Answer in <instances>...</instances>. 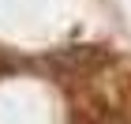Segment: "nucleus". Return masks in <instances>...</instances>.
I'll return each mask as SVG.
<instances>
[{
	"mask_svg": "<svg viewBox=\"0 0 131 124\" xmlns=\"http://www.w3.org/2000/svg\"><path fill=\"white\" fill-rule=\"evenodd\" d=\"M112 60V53L105 49V45H68V49H56L45 56V68H52L56 75H90L97 72V68H105V64Z\"/></svg>",
	"mask_w": 131,
	"mask_h": 124,
	"instance_id": "obj_1",
	"label": "nucleus"
}]
</instances>
